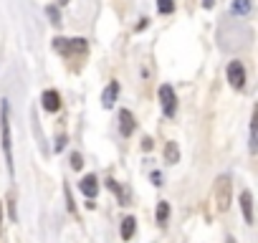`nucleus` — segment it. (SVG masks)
<instances>
[{"label":"nucleus","mask_w":258,"mask_h":243,"mask_svg":"<svg viewBox=\"0 0 258 243\" xmlns=\"http://www.w3.org/2000/svg\"><path fill=\"white\" fill-rule=\"evenodd\" d=\"M226 243H235V238H233V236H228V241H226Z\"/></svg>","instance_id":"obj_25"},{"label":"nucleus","mask_w":258,"mask_h":243,"mask_svg":"<svg viewBox=\"0 0 258 243\" xmlns=\"http://www.w3.org/2000/svg\"><path fill=\"white\" fill-rule=\"evenodd\" d=\"M230 200H233V182L228 175H220L215 180V211L226 213L230 208Z\"/></svg>","instance_id":"obj_3"},{"label":"nucleus","mask_w":258,"mask_h":243,"mask_svg":"<svg viewBox=\"0 0 258 243\" xmlns=\"http://www.w3.org/2000/svg\"><path fill=\"white\" fill-rule=\"evenodd\" d=\"M71 167L74 170H81L84 167V160H81V154H78V152H71Z\"/></svg>","instance_id":"obj_20"},{"label":"nucleus","mask_w":258,"mask_h":243,"mask_svg":"<svg viewBox=\"0 0 258 243\" xmlns=\"http://www.w3.org/2000/svg\"><path fill=\"white\" fill-rule=\"evenodd\" d=\"M228 81H230L233 89H238V91L245 89V69H243L241 61H230V66H228Z\"/></svg>","instance_id":"obj_5"},{"label":"nucleus","mask_w":258,"mask_h":243,"mask_svg":"<svg viewBox=\"0 0 258 243\" xmlns=\"http://www.w3.org/2000/svg\"><path fill=\"white\" fill-rule=\"evenodd\" d=\"M134 230H137V218H134V215H127L124 220H121V238H124V241H132Z\"/></svg>","instance_id":"obj_11"},{"label":"nucleus","mask_w":258,"mask_h":243,"mask_svg":"<svg viewBox=\"0 0 258 243\" xmlns=\"http://www.w3.org/2000/svg\"><path fill=\"white\" fill-rule=\"evenodd\" d=\"M154 218H157V223H160V226H165V223H167V218H170V203H167V200H160V203H157V213H154Z\"/></svg>","instance_id":"obj_13"},{"label":"nucleus","mask_w":258,"mask_h":243,"mask_svg":"<svg viewBox=\"0 0 258 243\" xmlns=\"http://www.w3.org/2000/svg\"><path fill=\"white\" fill-rule=\"evenodd\" d=\"M0 228H3V203H0Z\"/></svg>","instance_id":"obj_24"},{"label":"nucleus","mask_w":258,"mask_h":243,"mask_svg":"<svg viewBox=\"0 0 258 243\" xmlns=\"http://www.w3.org/2000/svg\"><path fill=\"white\" fill-rule=\"evenodd\" d=\"M53 51L61 53L63 59H84L89 53V43L84 38H53Z\"/></svg>","instance_id":"obj_1"},{"label":"nucleus","mask_w":258,"mask_h":243,"mask_svg":"<svg viewBox=\"0 0 258 243\" xmlns=\"http://www.w3.org/2000/svg\"><path fill=\"white\" fill-rule=\"evenodd\" d=\"M109 190L114 193V195H119V197H121V205H127V203H129V195H127L124 190H121V185H119L117 180H109Z\"/></svg>","instance_id":"obj_15"},{"label":"nucleus","mask_w":258,"mask_h":243,"mask_svg":"<svg viewBox=\"0 0 258 243\" xmlns=\"http://www.w3.org/2000/svg\"><path fill=\"white\" fill-rule=\"evenodd\" d=\"M165 160H167V165H175L177 160H180V150H177V142H167V145H165Z\"/></svg>","instance_id":"obj_12"},{"label":"nucleus","mask_w":258,"mask_h":243,"mask_svg":"<svg viewBox=\"0 0 258 243\" xmlns=\"http://www.w3.org/2000/svg\"><path fill=\"white\" fill-rule=\"evenodd\" d=\"M46 15L51 18V23H53V26H59V23H61V15H59V10H56L53 5H48V8H46Z\"/></svg>","instance_id":"obj_18"},{"label":"nucleus","mask_w":258,"mask_h":243,"mask_svg":"<svg viewBox=\"0 0 258 243\" xmlns=\"http://www.w3.org/2000/svg\"><path fill=\"white\" fill-rule=\"evenodd\" d=\"M117 96H119V81H109V86H106L104 94H102V104L106 109H111V106H114V102H117Z\"/></svg>","instance_id":"obj_10"},{"label":"nucleus","mask_w":258,"mask_h":243,"mask_svg":"<svg viewBox=\"0 0 258 243\" xmlns=\"http://www.w3.org/2000/svg\"><path fill=\"white\" fill-rule=\"evenodd\" d=\"M134 129H137L134 114L129 112V109H119V132H121V137H132Z\"/></svg>","instance_id":"obj_6"},{"label":"nucleus","mask_w":258,"mask_h":243,"mask_svg":"<svg viewBox=\"0 0 258 243\" xmlns=\"http://www.w3.org/2000/svg\"><path fill=\"white\" fill-rule=\"evenodd\" d=\"M63 147H66V137H59V139H56V145H53V150H56V152H61Z\"/></svg>","instance_id":"obj_22"},{"label":"nucleus","mask_w":258,"mask_h":243,"mask_svg":"<svg viewBox=\"0 0 258 243\" xmlns=\"http://www.w3.org/2000/svg\"><path fill=\"white\" fill-rule=\"evenodd\" d=\"M0 139H3V152H5L8 175H13V145H10V119H8V102H3V109H0Z\"/></svg>","instance_id":"obj_2"},{"label":"nucleus","mask_w":258,"mask_h":243,"mask_svg":"<svg viewBox=\"0 0 258 243\" xmlns=\"http://www.w3.org/2000/svg\"><path fill=\"white\" fill-rule=\"evenodd\" d=\"M59 3H61V5H66V3H69V0H59Z\"/></svg>","instance_id":"obj_26"},{"label":"nucleus","mask_w":258,"mask_h":243,"mask_svg":"<svg viewBox=\"0 0 258 243\" xmlns=\"http://www.w3.org/2000/svg\"><path fill=\"white\" fill-rule=\"evenodd\" d=\"M157 10H160L162 15H170L175 10V0H157Z\"/></svg>","instance_id":"obj_16"},{"label":"nucleus","mask_w":258,"mask_h":243,"mask_svg":"<svg viewBox=\"0 0 258 243\" xmlns=\"http://www.w3.org/2000/svg\"><path fill=\"white\" fill-rule=\"evenodd\" d=\"M8 203H10V208H8V215H10V220H13V223H15V220H18V211H15V197L10 195V197H8Z\"/></svg>","instance_id":"obj_19"},{"label":"nucleus","mask_w":258,"mask_h":243,"mask_svg":"<svg viewBox=\"0 0 258 243\" xmlns=\"http://www.w3.org/2000/svg\"><path fill=\"white\" fill-rule=\"evenodd\" d=\"M78 190H81L89 200L91 197H96V193H99V180H96V175H84V180L78 182Z\"/></svg>","instance_id":"obj_7"},{"label":"nucleus","mask_w":258,"mask_h":243,"mask_svg":"<svg viewBox=\"0 0 258 243\" xmlns=\"http://www.w3.org/2000/svg\"><path fill=\"white\" fill-rule=\"evenodd\" d=\"M63 193H66V203H69V213L76 215V203H74V195H71V187L63 185Z\"/></svg>","instance_id":"obj_17"},{"label":"nucleus","mask_w":258,"mask_h":243,"mask_svg":"<svg viewBox=\"0 0 258 243\" xmlns=\"http://www.w3.org/2000/svg\"><path fill=\"white\" fill-rule=\"evenodd\" d=\"M150 180H152V185L160 187V185H162V175H160V172H152V175H150Z\"/></svg>","instance_id":"obj_21"},{"label":"nucleus","mask_w":258,"mask_h":243,"mask_svg":"<svg viewBox=\"0 0 258 243\" xmlns=\"http://www.w3.org/2000/svg\"><path fill=\"white\" fill-rule=\"evenodd\" d=\"M152 145H154V142H152L150 137H144V139H142V147H144V150H152Z\"/></svg>","instance_id":"obj_23"},{"label":"nucleus","mask_w":258,"mask_h":243,"mask_svg":"<svg viewBox=\"0 0 258 243\" xmlns=\"http://www.w3.org/2000/svg\"><path fill=\"white\" fill-rule=\"evenodd\" d=\"M241 208H243L245 223L253 226V195H251V190H243V193H241Z\"/></svg>","instance_id":"obj_9"},{"label":"nucleus","mask_w":258,"mask_h":243,"mask_svg":"<svg viewBox=\"0 0 258 243\" xmlns=\"http://www.w3.org/2000/svg\"><path fill=\"white\" fill-rule=\"evenodd\" d=\"M41 102H43V109H46V112H59V109H61V96H59V91H53V89L43 91Z\"/></svg>","instance_id":"obj_8"},{"label":"nucleus","mask_w":258,"mask_h":243,"mask_svg":"<svg viewBox=\"0 0 258 243\" xmlns=\"http://www.w3.org/2000/svg\"><path fill=\"white\" fill-rule=\"evenodd\" d=\"M251 0H233V5H230V10L233 13H238V15H248L251 13Z\"/></svg>","instance_id":"obj_14"},{"label":"nucleus","mask_w":258,"mask_h":243,"mask_svg":"<svg viewBox=\"0 0 258 243\" xmlns=\"http://www.w3.org/2000/svg\"><path fill=\"white\" fill-rule=\"evenodd\" d=\"M160 102H162V112L167 119H172L177 114V96H175V89L170 84H162L160 86Z\"/></svg>","instance_id":"obj_4"}]
</instances>
